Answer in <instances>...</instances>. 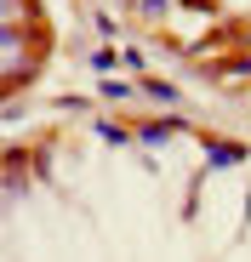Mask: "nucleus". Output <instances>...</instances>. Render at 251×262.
<instances>
[{
    "instance_id": "f257e3e1",
    "label": "nucleus",
    "mask_w": 251,
    "mask_h": 262,
    "mask_svg": "<svg viewBox=\"0 0 251 262\" xmlns=\"http://www.w3.org/2000/svg\"><path fill=\"white\" fill-rule=\"evenodd\" d=\"M212 160H217V165H234V160H240V148H228V143H217V148H212Z\"/></svg>"
}]
</instances>
